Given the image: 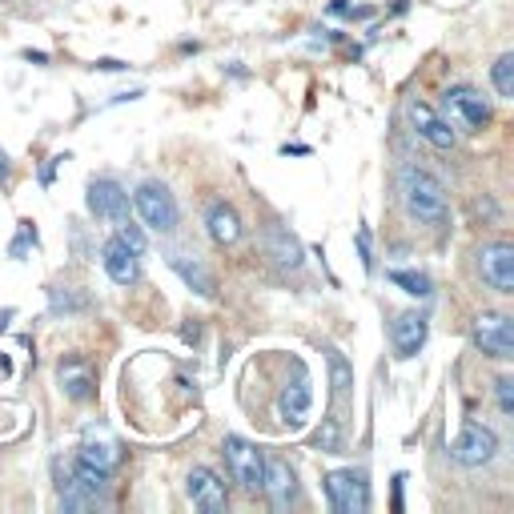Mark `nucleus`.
<instances>
[{
  "instance_id": "obj_1",
  "label": "nucleus",
  "mask_w": 514,
  "mask_h": 514,
  "mask_svg": "<svg viewBox=\"0 0 514 514\" xmlns=\"http://www.w3.org/2000/svg\"><path fill=\"white\" fill-rule=\"evenodd\" d=\"M398 193H402V205L414 221H426V225H442L450 205H446V189L434 173L418 169V165H406L398 173Z\"/></svg>"
},
{
  "instance_id": "obj_2",
  "label": "nucleus",
  "mask_w": 514,
  "mask_h": 514,
  "mask_svg": "<svg viewBox=\"0 0 514 514\" xmlns=\"http://www.w3.org/2000/svg\"><path fill=\"white\" fill-rule=\"evenodd\" d=\"M442 109H446V125L454 133H482L490 125V105L478 89L470 85H454L442 93Z\"/></svg>"
},
{
  "instance_id": "obj_3",
  "label": "nucleus",
  "mask_w": 514,
  "mask_h": 514,
  "mask_svg": "<svg viewBox=\"0 0 514 514\" xmlns=\"http://www.w3.org/2000/svg\"><path fill=\"white\" fill-rule=\"evenodd\" d=\"M221 450H225V466H229V474L241 490H249V494L262 490V478H266V454L262 450L241 434H229Z\"/></svg>"
},
{
  "instance_id": "obj_4",
  "label": "nucleus",
  "mask_w": 514,
  "mask_h": 514,
  "mask_svg": "<svg viewBox=\"0 0 514 514\" xmlns=\"http://www.w3.org/2000/svg\"><path fill=\"white\" fill-rule=\"evenodd\" d=\"M133 205H137V213H141V221L149 229H157V233H173L177 229V201L161 181H145L133 193Z\"/></svg>"
},
{
  "instance_id": "obj_5",
  "label": "nucleus",
  "mask_w": 514,
  "mask_h": 514,
  "mask_svg": "<svg viewBox=\"0 0 514 514\" xmlns=\"http://www.w3.org/2000/svg\"><path fill=\"white\" fill-rule=\"evenodd\" d=\"M326 498L338 514H366L370 506V486H366V474L358 470H334L326 474Z\"/></svg>"
},
{
  "instance_id": "obj_6",
  "label": "nucleus",
  "mask_w": 514,
  "mask_h": 514,
  "mask_svg": "<svg viewBox=\"0 0 514 514\" xmlns=\"http://www.w3.org/2000/svg\"><path fill=\"white\" fill-rule=\"evenodd\" d=\"M478 270H482V282H486L494 294H514V245H510V241H490V245H482Z\"/></svg>"
},
{
  "instance_id": "obj_7",
  "label": "nucleus",
  "mask_w": 514,
  "mask_h": 514,
  "mask_svg": "<svg viewBox=\"0 0 514 514\" xmlns=\"http://www.w3.org/2000/svg\"><path fill=\"white\" fill-rule=\"evenodd\" d=\"M474 342L482 346V354H490V358H498V362L514 358V326H510V318H506V314H494V310L478 314V322H474Z\"/></svg>"
},
{
  "instance_id": "obj_8",
  "label": "nucleus",
  "mask_w": 514,
  "mask_h": 514,
  "mask_svg": "<svg viewBox=\"0 0 514 514\" xmlns=\"http://www.w3.org/2000/svg\"><path fill=\"white\" fill-rule=\"evenodd\" d=\"M494 450H498V438H494V430L490 426H482V422H470L462 434H458V442H454V462H462V466H486L490 458H494Z\"/></svg>"
},
{
  "instance_id": "obj_9",
  "label": "nucleus",
  "mask_w": 514,
  "mask_h": 514,
  "mask_svg": "<svg viewBox=\"0 0 514 514\" xmlns=\"http://www.w3.org/2000/svg\"><path fill=\"white\" fill-rule=\"evenodd\" d=\"M185 490H189L193 506H197V510H205V514H217V510H225V506H229L225 482H221L209 466H193V470H189V478H185Z\"/></svg>"
},
{
  "instance_id": "obj_10",
  "label": "nucleus",
  "mask_w": 514,
  "mask_h": 514,
  "mask_svg": "<svg viewBox=\"0 0 514 514\" xmlns=\"http://www.w3.org/2000/svg\"><path fill=\"white\" fill-rule=\"evenodd\" d=\"M89 213L105 217V221H121V217H129V193L113 177H97L89 185Z\"/></svg>"
},
{
  "instance_id": "obj_11",
  "label": "nucleus",
  "mask_w": 514,
  "mask_h": 514,
  "mask_svg": "<svg viewBox=\"0 0 514 514\" xmlns=\"http://www.w3.org/2000/svg\"><path fill=\"white\" fill-rule=\"evenodd\" d=\"M410 121H414L418 137H422V141H430L434 149H454L458 133H454V129L446 125V117H438L426 101H414V105H410Z\"/></svg>"
},
{
  "instance_id": "obj_12",
  "label": "nucleus",
  "mask_w": 514,
  "mask_h": 514,
  "mask_svg": "<svg viewBox=\"0 0 514 514\" xmlns=\"http://www.w3.org/2000/svg\"><path fill=\"white\" fill-rule=\"evenodd\" d=\"M262 490L270 494V502H274L278 510H286V506L298 498V474H294V466H290V462H282V458H266Z\"/></svg>"
},
{
  "instance_id": "obj_13",
  "label": "nucleus",
  "mask_w": 514,
  "mask_h": 514,
  "mask_svg": "<svg viewBox=\"0 0 514 514\" xmlns=\"http://www.w3.org/2000/svg\"><path fill=\"white\" fill-rule=\"evenodd\" d=\"M101 266H105V274L117 282V286H133L137 282V253L133 249H125L117 237H109L105 241V249H101Z\"/></svg>"
},
{
  "instance_id": "obj_14",
  "label": "nucleus",
  "mask_w": 514,
  "mask_h": 514,
  "mask_svg": "<svg viewBox=\"0 0 514 514\" xmlns=\"http://www.w3.org/2000/svg\"><path fill=\"white\" fill-rule=\"evenodd\" d=\"M426 318L422 314H402L394 326H390V342H394V354L398 358H414L422 346H426Z\"/></svg>"
},
{
  "instance_id": "obj_15",
  "label": "nucleus",
  "mask_w": 514,
  "mask_h": 514,
  "mask_svg": "<svg viewBox=\"0 0 514 514\" xmlns=\"http://www.w3.org/2000/svg\"><path fill=\"white\" fill-rule=\"evenodd\" d=\"M205 225H209V237H213L217 245H233V241L241 237V217H237V209L225 205V201H213V205H209Z\"/></svg>"
},
{
  "instance_id": "obj_16",
  "label": "nucleus",
  "mask_w": 514,
  "mask_h": 514,
  "mask_svg": "<svg viewBox=\"0 0 514 514\" xmlns=\"http://www.w3.org/2000/svg\"><path fill=\"white\" fill-rule=\"evenodd\" d=\"M278 410H282V418H286V422H302V418L310 414V378H306V370H302V366H298V378L282 390Z\"/></svg>"
},
{
  "instance_id": "obj_17",
  "label": "nucleus",
  "mask_w": 514,
  "mask_h": 514,
  "mask_svg": "<svg viewBox=\"0 0 514 514\" xmlns=\"http://www.w3.org/2000/svg\"><path fill=\"white\" fill-rule=\"evenodd\" d=\"M77 462L81 466H89V470H97V474H105V478H113V470L121 466V450H117V442H85L81 450H77Z\"/></svg>"
},
{
  "instance_id": "obj_18",
  "label": "nucleus",
  "mask_w": 514,
  "mask_h": 514,
  "mask_svg": "<svg viewBox=\"0 0 514 514\" xmlns=\"http://www.w3.org/2000/svg\"><path fill=\"white\" fill-rule=\"evenodd\" d=\"M61 386H65V394L73 402H85L93 394V370H89V362H81V358L61 362Z\"/></svg>"
},
{
  "instance_id": "obj_19",
  "label": "nucleus",
  "mask_w": 514,
  "mask_h": 514,
  "mask_svg": "<svg viewBox=\"0 0 514 514\" xmlns=\"http://www.w3.org/2000/svg\"><path fill=\"white\" fill-rule=\"evenodd\" d=\"M266 241H270V257H274L278 266H286V270H298V266H302V245H298L294 233H286L282 225H274V229L266 233Z\"/></svg>"
},
{
  "instance_id": "obj_20",
  "label": "nucleus",
  "mask_w": 514,
  "mask_h": 514,
  "mask_svg": "<svg viewBox=\"0 0 514 514\" xmlns=\"http://www.w3.org/2000/svg\"><path fill=\"white\" fill-rule=\"evenodd\" d=\"M173 270H177V274H181V278H185L201 298H209V294H213V278H209V270H205L201 262H185V257H177V253H173Z\"/></svg>"
},
{
  "instance_id": "obj_21",
  "label": "nucleus",
  "mask_w": 514,
  "mask_h": 514,
  "mask_svg": "<svg viewBox=\"0 0 514 514\" xmlns=\"http://www.w3.org/2000/svg\"><path fill=\"white\" fill-rule=\"evenodd\" d=\"M390 282H394L398 290L414 294V298H430V294H434V282H430L426 274H414V270H390Z\"/></svg>"
},
{
  "instance_id": "obj_22",
  "label": "nucleus",
  "mask_w": 514,
  "mask_h": 514,
  "mask_svg": "<svg viewBox=\"0 0 514 514\" xmlns=\"http://www.w3.org/2000/svg\"><path fill=\"white\" fill-rule=\"evenodd\" d=\"M490 81H494V89H498V97H514V53H502L498 61H494V69H490Z\"/></svg>"
},
{
  "instance_id": "obj_23",
  "label": "nucleus",
  "mask_w": 514,
  "mask_h": 514,
  "mask_svg": "<svg viewBox=\"0 0 514 514\" xmlns=\"http://www.w3.org/2000/svg\"><path fill=\"white\" fill-rule=\"evenodd\" d=\"M117 241H121L125 249H133L137 257L149 249V241H145V229H141V225H133L129 217H121V221H117Z\"/></svg>"
},
{
  "instance_id": "obj_24",
  "label": "nucleus",
  "mask_w": 514,
  "mask_h": 514,
  "mask_svg": "<svg viewBox=\"0 0 514 514\" xmlns=\"http://www.w3.org/2000/svg\"><path fill=\"white\" fill-rule=\"evenodd\" d=\"M498 410L502 414H514V378H498Z\"/></svg>"
},
{
  "instance_id": "obj_25",
  "label": "nucleus",
  "mask_w": 514,
  "mask_h": 514,
  "mask_svg": "<svg viewBox=\"0 0 514 514\" xmlns=\"http://www.w3.org/2000/svg\"><path fill=\"white\" fill-rule=\"evenodd\" d=\"M358 249H362V262H366V270H370L374 257H370V233H366V229H358Z\"/></svg>"
}]
</instances>
